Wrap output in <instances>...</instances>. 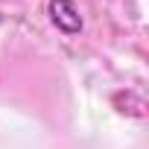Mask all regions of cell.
<instances>
[{
    "label": "cell",
    "instance_id": "cell-1",
    "mask_svg": "<svg viewBox=\"0 0 149 149\" xmlns=\"http://www.w3.org/2000/svg\"><path fill=\"white\" fill-rule=\"evenodd\" d=\"M50 21L64 35H79L82 32V15H79L73 0H50Z\"/></svg>",
    "mask_w": 149,
    "mask_h": 149
}]
</instances>
